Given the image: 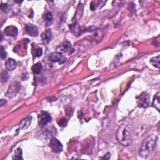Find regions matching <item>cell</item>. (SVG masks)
I'll return each instance as SVG.
<instances>
[{"instance_id": "obj_1", "label": "cell", "mask_w": 160, "mask_h": 160, "mask_svg": "<svg viewBox=\"0 0 160 160\" xmlns=\"http://www.w3.org/2000/svg\"><path fill=\"white\" fill-rule=\"evenodd\" d=\"M116 138L118 142L123 146H128L132 143V132L128 124H123L120 126L116 133Z\"/></svg>"}, {"instance_id": "obj_20", "label": "cell", "mask_w": 160, "mask_h": 160, "mask_svg": "<svg viewBox=\"0 0 160 160\" xmlns=\"http://www.w3.org/2000/svg\"><path fill=\"white\" fill-rule=\"evenodd\" d=\"M14 159H23L22 157V150L20 148H18L15 151L14 155L13 157Z\"/></svg>"}, {"instance_id": "obj_21", "label": "cell", "mask_w": 160, "mask_h": 160, "mask_svg": "<svg viewBox=\"0 0 160 160\" xmlns=\"http://www.w3.org/2000/svg\"><path fill=\"white\" fill-rule=\"evenodd\" d=\"M9 78V74L7 71L3 70L1 72V82L2 83H6Z\"/></svg>"}, {"instance_id": "obj_15", "label": "cell", "mask_w": 160, "mask_h": 160, "mask_svg": "<svg viewBox=\"0 0 160 160\" xmlns=\"http://www.w3.org/2000/svg\"><path fill=\"white\" fill-rule=\"evenodd\" d=\"M159 93L158 92V93L156 94L154 96V99L153 101V103L152 105L154 108H155L156 109H157L158 111H159V106H160V104H159V99H160V95H159Z\"/></svg>"}, {"instance_id": "obj_14", "label": "cell", "mask_w": 160, "mask_h": 160, "mask_svg": "<svg viewBox=\"0 0 160 160\" xmlns=\"http://www.w3.org/2000/svg\"><path fill=\"white\" fill-rule=\"evenodd\" d=\"M43 20L46 26H50L51 25L53 22V15L51 12H47L44 16H43Z\"/></svg>"}, {"instance_id": "obj_17", "label": "cell", "mask_w": 160, "mask_h": 160, "mask_svg": "<svg viewBox=\"0 0 160 160\" xmlns=\"http://www.w3.org/2000/svg\"><path fill=\"white\" fill-rule=\"evenodd\" d=\"M43 70V66L41 63H36L32 66V70L35 74H40Z\"/></svg>"}, {"instance_id": "obj_3", "label": "cell", "mask_w": 160, "mask_h": 160, "mask_svg": "<svg viewBox=\"0 0 160 160\" xmlns=\"http://www.w3.org/2000/svg\"><path fill=\"white\" fill-rule=\"evenodd\" d=\"M137 104L139 107L146 108L150 105V95L146 93L143 92L137 98Z\"/></svg>"}, {"instance_id": "obj_4", "label": "cell", "mask_w": 160, "mask_h": 160, "mask_svg": "<svg viewBox=\"0 0 160 160\" xmlns=\"http://www.w3.org/2000/svg\"><path fill=\"white\" fill-rule=\"evenodd\" d=\"M51 116L49 113L46 112V111H43L38 116L39 124L41 127H45L48 123L51 122Z\"/></svg>"}, {"instance_id": "obj_6", "label": "cell", "mask_w": 160, "mask_h": 160, "mask_svg": "<svg viewBox=\"0 0 160 160\" xmlns=\"http://www.w3.org/2000/svg\"><path fill=\"white\" fill-rule=\"evenodd\" d=\"M50 146L52 151L56 153H60L63 150V145L61 143L55 138H52L50 143Z\"/></svg>"}, {"instance_id": "obj_18", "label": "cell", "mask_w": 160, "mask_h": 160, "mask_svg": "<svg viewBox=\"0 0 160 160\" xmlns=\"http://www.w3.org/2000/svg\"><path fill=\"white\" fill-rule=\"evenodd\" d=\"M159 60H160L159 56L153 57L150 60V63H151L153 66L157 68H159Z\"/></svg>"}, {"instance_id": "obj_5", "label": "cell", "mask_w": 160, "mask_h": 160, "mask_svg": "<svg viewBox=\"0 0 160 160\" xmlns=\"http://www.w3.org/2000/svg\"><path fill=\"white\" fill-rule=\"evenodd\" d=\"M49 60L53 63H58L60 65L64 64L66 61V58L59 52L52 53L50 55Z\"/></svg>"}, {"instance_id": "obj_24", "label": "cell", "mask_w": 160, "mask_h": 160, "mask_svg": "<svg viewBox=\"0 0 160 160\" xmlns=\"http://www.w3.org/2000/svg\"><path fill=\"white\" fill-rule=\"evenodd\" d=\"M66 119L65 118H62L61 120H60V123H59V124L60 126H61V127H65V126L66 125V122H65Z\"/></svg>"}, {"instance_id": "obj_2", "label": "cell", "mask_w": 160, "mask_h": 160, "mask_svg": "<svg viewBox=\"0 0 160 160\" xmlns=\"http://www.w3.org/2000/svg\"><path fill=\"white\" fill-rule=\"evenodd\" d=\"M154 144L155 141L152 137L145 139L139 148V156L143 158H148L153 152Z\"/></svg>"}, {"instance_id": "obj_11", "label": "cell", "mask_w": 160, "mask_h": 160, "mask_svg": "<svg viewBox=\"0 0 160 160\" xmlns=\"http://www.w3.org/2000/svg\"><path fill=\"white\" fill-rule=\"evenodd\" d=\"M4 33L7 36L16 37L18 35V29L14 26H8L4 30Z\"/></svg>"}, {"instance_id": "obj_13", "label": "cell", "mask_w": 160, "mask_h": 160, "mask_svg": "<svg viewBox=\"0 0 160 160\" xmlns=\"http://www.w3.org/2000/svg\"><path fill=\"white\" fill-rule=\"evenodd\" d=\"M51 32L50 30H46L45 32L43 33L41 35V39L43 42L45 44H48L51 40Z\"/></svg>"}, {"instance_id": "obj_7", "label": "cell", "mask_w": 160, "mask_h": 160, "mask_svg": "<svg viewBox=\"0 0 160 160\" xmlns=\"http://www.w3.org/2000/svg\"><path fill=\"white\" fill-rule=\"evenodd\" d=\"M20 87H21L20 85L18 83H14L9 87L7 93V96L8 98H11L15 96L18 93V92L19 91V89H20Z\"/></svg>"}, {"instance_id": "obj_23", "label": "cell", "mask_w": 160, "mask_h": 160, "mask_svg": "<svg viewBox=\"0 0 160 160\" xmlns=\"http://www.w3.org/2000/svg\"><path fill=\"white\" fill-rule=\"evenodd\" d=\"M6 57V53L5 51V50H4V48L3 46H1V59L4 60L5 59Z\"/></svg>"}, {"instance_id": "obj_16", "label": "cell", "mask_w": 160, "mask_h": 160, "mask_svg": "<svg viewBox=\"0 0 160 160\" xmlns=\"http://www.w3.org/2000/svg\"><path fill=\"white\" fill-rule=\"evenodd\" d=\"M32 53H33V56H35V58H38V57H40L42 55L43 51H42V49L41 48L35 46L33 48Z\"/></svg>"}, {"instance_id": "obj_22", "label": "cell", "mask_w": 160, "mask_h": 160, "mask_svg": "<svg viewBox=\"0 0 160 160\" xmlns=\"http://www.w3.org/2000/svg\"><path fill=\"white\" fill-rule=\"evenodd\" d=\"M1 10L4 12H8L9 10V6L7 4H3L2 3L1 5Z\"/></svg>"}, {"instance_id": "obj_19", "label": "cell", "mask_w": 160, "mask_h": 160, "mask_svg": "<svg viewBox=\"0 0 160 160\" xmlns=\"http://www.w3.org/2000/svg\"><path fill=\"white\" fill-rule=\"evenodd\" d=\"M70 28L71 30V31L75 35H79L80 34H81L80 28L78 25H77L76 23H75V24H73V25H71L70 26Z\"/></svg>"}, {"instance_id": "obj_9", "label": "cell", "mask_w": 160, "mask_h": 160, "mask_svg": "<svg viewBox=\"0 0 160 160\" xmlns=\"http://www.w3.org/2000/svg\"><path fill=\"white\" fill-rule=\"evenodd\" d=\"M32 117L31 116H28L26 118L24 119L22 122L19 124V127L18 129V131H20L21 129H26L29 127H30L31 123Z\"/></svg>"}, {"instance_id": "obj_8", "label": "cell", "mask_w": 160, "mask_h": 160, "mask_svg": "<svg viewBox=\"0 0 160 160\" xmlns=\"http://www.w3.org/2000/svg\"><path fill=\"white\" fill-rule=\"evenodd\" d=\"M26 31L29 35L31 36H37L38 35L37 27L32 24H28L26 26Z\"/></svg>"}, {"instance_id": "obj_12", "label": "cell", "mask_w": 160, "mask_h": 160, "mask_svg": "<svg viewBox=\"0 0 160 160\" xmlns=\"http://www.w3.org/2000/svg\"><path fill=\"white\" fill-rule=\"evenodd\" d=\"M16 61L12 58H9L6 61V67L8 70L13 71L16 68Z\"/></svg>"}, {"instance_id": "obj_10", "label": "cell", "mask_w": 160, "mask_h": 160, "mask_svg": "<svg viewBox=\"0 0 160 160\" xmlns=\"http://www.w3.org/2000/svg\"><path fill=\"white\" fill-rule=\"evenodd\" d=\"M58 51L61 53H68L71 50V45L69 41H65L58 48Z\"/></svg>"}]
</instances>
